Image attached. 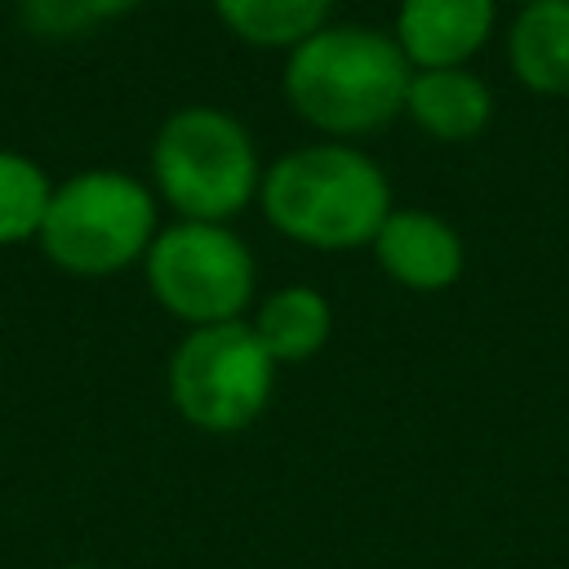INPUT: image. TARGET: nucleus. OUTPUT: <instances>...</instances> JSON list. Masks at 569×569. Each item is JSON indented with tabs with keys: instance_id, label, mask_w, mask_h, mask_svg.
Listing matches in <instances>:
<instances>
[{
	"instance_id": "11",
	"label": "nucleus",
	"mask_w": 569,
	"mask_h": 569,
	"mask_svg": "<svg viewBox=\"0 0 569 569\" xmlns=\"http://www.w3.org/2000/svg\"><path fill=\"white\" fill-rule=\"evenodd\" d=\"M249 329L267 347L276 365H302L320 356V347L333 333V307L320 289L311 284H280L267 298H258Z\"/></svg>"
},
{
	"instance_id": "14",
	"label": "nucleus",
	"mask_w": 569,
	"mask_h": 569,
	"mask_svg": "<svg viewBox=\"0 0 569 569\" xmlns=\"http://www.w3.org/2000/svg\"><path fill=\"white\" fill-rule=\"evenodd\" d=\"M138 0H22V27L40 40H76L107 18L129 13Z\"/></svg>"
},
{
	"instance_id": "15",
	"label": "nucleus",
	"mask_w": 569,
	"mask_h": 569,
	"mask_svg": "<svg viewBox=\"0 0 569 569\" xmlns=\"http://www.w3.org/2000/svg\"><path fill=\"white\" fill-rule=\"evenodd\" d=\"M498 4H502V0H498ZM507 4H516V9H520V4H533V0H507Z\"/></svg>"
},
{
	"instance_id": "8",
	"label": "nucleus",
	"mask_w": 569,
	"mask_h": 569,
	"mask_svg": "<svg viewBox=\"0 0 569 569\" xmlns=\"http://www.w3.org/2000/svg\"><path fill=\"white\" fill-rule=\"evenodd\" d=\"M498 27V0H400L391 36L413 71L467 67Z\"/></svg>"
},
{
	"instance_id": "16",
	"label": "nucleus",
	"mask_w": 569,
	"mask_h": 569,
	"mask_svg": "<svg viewBox=\"0 0 569 569\" xmlns=\"http://www.w3.org/2000/svg\"><path fill=\"white\" fill-rule=\"evenodd\" d=\"M62 569H93V565H62Z\"/></svg>"
},
{
	"instance_id": "10",
	"label": "nucleus",
	"mask_w": 569,
	"mask_h": 569,
	"mask_svg": "<svg viewBox=\"0 0 569 569\" xmlns=\"http://www.w3.org/2000/svg\"><path fill=\"white\" fill-rule=\"evenodd\" d=\"M507 67L533 93H569V0L516 9L507 22Z\"/></svg>"
},
{
	"instance_id": "1",
	"label": "nucleus",
	"mask_w": 569,
	"mask_h": 569,
	"mask_svg": "<svg viewBox=\"0 0 569 569\" xmlns=\"http://www.w3.org/2000/svg\"><path fill=\"white\" fill-rule=\"evenodd\" d=\"M409 58L396 36L369 22H325L284 53L280 93L325 138H360L405 116Z\"/></svg>"
},
{
	"instance_id": "9",
	"label": "nucleus",
	"mask_w": 569,
	"mask_h": 569,
	"mask_svg": "<svg viewBox=\"0 0 569 569\" xmlns=\"http://www.w3.org/2000/svg\"><path fill=\"white\" fill-rule=\"evenodd\" d=\"M405 120L436 142H471L493 120V93L471 67L413 71L405 89Z\"/></svg>"
},
{
	"instance_id": "7",
	"label": "nucleus",
	"mask_w": 569,
	"mask_h": 569,
	"mask_svg": "<svg viewBox=\"0 0 569 569\" xmlns=\"http://www.w3.org/2000/svg\"><path fill=\"white\" fill-rule=\"evenodd\" d=\"M369 253L382 276L409 293H445L467 271V244L458 227L418 204H396L369 240Z\"/></svg>"
},
{
	"instance_id": "13",
	"label": "nucleus",
	"mask_w": 569,
	"mask_h": 569,
	"mask_svg": "<svg viewBox=\"0 0 569 569\" xmlns=\"http://www.w3.org/2000/svg\"><path fill=\"white\" fill-rule=\"evenodd\" d=\"M53 200L49 173L18 151H0V244H18L40 236Z\"/></svg>"
},
{
	"instance_id": "12",
	"label": "nucleus",
	"mask_w": 569,
	"mask_h": 569,
	"mask_svg": "<svg viewBox=\"0 0 569 569\" xmlns=\"http://www.w3.org/2000/svg\"><path fill=\"white\" fill-rule=\"evenodd\" d=\"M333 0H213L218 22L253 49H298L329 22Z\"/></svg>"
},
{
	"instance_id": "6",
	"label": "nucleus",
	"mask_w": 569,
	"mask_h": 569,
	"mask_svg": "<svg viewBox=\"0 0 569 569\" xmlns=\"http://www.w3.org/2000/svg\"><path fill=\"white\" fill-rule=\"evenodd\" d=\"M276 369L280 365L267 356L249 320H227L187 329L169 356L164 382L182 422L209 436H231L262 418Z\"/></svg>"
},
{
	"instance_id": "3",
	"label": "nucleus",
	"mask_w": 569,
	"mask_h": 569,
	"mask_svg": "<svg viewBox=\"0 0 569 569\" xmlns=\"http://www.w3.org/2000/svg\"><path fill=\"white\" fill-rule=\"evenodd\" d=\"M151 178L160 200L191 222H231L258 200L262 160L244 120L191 102L160 120L151 138Z\"/></svg>"
},
{
	"instance_id": "4",
	"label": "nucleus",
	"mask_w": 569,
	"mask_h": 569,
	"mask_svg": "<svg viewBox=\"0 0 569 569\" xmlns=\"http://www.w3.org/2000/svg\"><path fill=\"white\" fill-rule=\"evenodd\" d=\"M156 196L124 169H80L53 187L40 249L71 276H116L147 258L156 240Z\"/></svg>"
},
{
	"instance_id": "2",
	"label": "nucleus",
	"mask_w": 569,
	"mask_h": 569,
	"mask_svg": "<svg viewBox=\"0 0 569 569\" xmlns=\"http://www.w3.org/2000/svg\"><path fill=\"white\" fill-rule=\"evenodd\" d=\"M258 209L284 240L342 253L369 244L396 200L369 151L351 142H307L262 169Z\"/></svg>"
},
{
	"instance_id": "5",
	"label": "nucleus",
	"mask_w": 569,
	"mask_h": 569,
	"mask_svg": "<svg viewBox=\"0 0 569 569\" xmlns=\"http://www.w3.org/2000/svg\"><path fill=\"white\" fill-rule=\"evenodd\" d=\"M142 276L151 298L187 329L244 320L258 289L253 249L231 231V222L178 218L160 227L142 258Z\"/></svg>"
}]
</instances>
